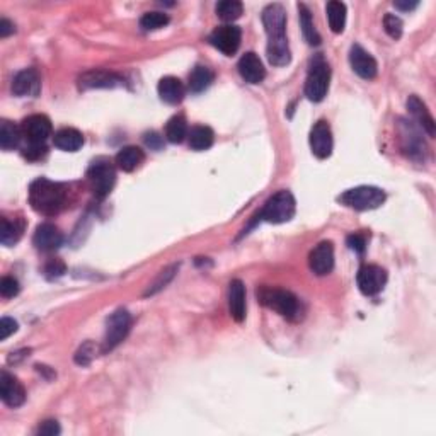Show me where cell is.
Instances as JSON below:
<instances>
[{
	"label": "cell",
	"instance_id": "cell-1",
	"mask_svg": "<svg viewBox=\"0 0 436 436\" xmlns=\"http://www.w3.org/2000/svg\"><path fill=\"white\" fill-rule=\"evenodd\" d=\"M262 24L267 34V60L275 67L292 62V51L287 38V12L282 4H270L262 11Z\"/></svg>",
	"mask_w": 436,
	"mask_h": 436
},
{
	"label": "cell",
	"instance_id": "cell-2",
	"mask_svg": "<svg viewBox=\"0 0 436 436\" xmlns=\"http://www.w3.org/2000/svg\"><path fill=\"white\" fill-rule=\"evenodd\" d=\"M65 200H67V191L62 184L46 178L33 181L29 186V205L41 215H48V217L57 215L65 206Z\"/></svg>",
	"mask_w": 436,
	"mask_h": 436
},
{
	"label": "cell",
	"instance_id": "cell-3",
	"mask_svg": "<svg viewBox=\"0 0 436 436\" xmlns=\"http://www.w3.org/2000/svg\"><path fill=\"white\" fill-rule=\"evenodd\" d=\"M256 295L259 304L275 310V312H278L282 317L288 319V321H299L300 319V302L292 292L273 287H259Z\"/></svg>",
	"mask_w": 436,
	"mask_h": 436
},
{
	"label": "cell",
	"instance_id": "cell-4",
	"mask_svg": "<svg viewBox=\"0 0 436 436\" xmlns=\"http://www.w3.org/2000/svg\"><path fill=\"white\" fill-rule=\"evenodd\" d=\"M87 183L94 196L105 200L107 194L113 191L116 183L115 164L107 157H97L96 161L90 162L87 169Z\"/></svg>",
	"mask_w": 436,
	"mask_h": 436
},
{
	"label": "cell",
	"instance_id": "cell-5",
	"mask_svg": "<svg viewBox=\"0 0 436 436\" xmlns=\"http://www.w3.org/2000/svg\"><path fill=\"white\" fill-rule=\"evenodd\" d=\"M297 203L290 191L283 189L270 198L259 211V218L267 223H287L295 217Z\"/></svg>",
	"mask_w": 436,
	"mask_h": 436
},
{
	"label": "cell",
	"instance_id": "cell-6",
	"mask_svg": "<svg viewBox=\"0 0 436 436\" xmlns=\"http://www.w3.org/2000/svg\"><path fill=\"white\" fill-rule=\"evenodd\" d=\"M331 80V68L329 63L322 58V55H317L312 62H310L307 80H305V96L310 101L321 102L327 96Z\"/></svg>",
	"mask_w": 436,
	"mask_h": 436
},
{
	"label": "cell",
	"instance_id": "cell-7",
	"mask_svg": "<svg viewBox=\"0 0 436 436\" xmlns=\"http://www.w3.org/2000/svg\"><path fill=\"white\" fill-rule=\"evenodd\" d=\"M341 205L356 211H368L375 210L383 205L386 201V193L375 186H358L344 191L338 198Z\"/></svg>",
	"mask_w": 436,
	"mask_h": 436
},
{
	"label": "cell",
	"instance_id": "cell-8",
	"mask_svg": "<svg viewBox=\"0 0 436 436\" xmlns=\"http://www.w3.org/2000/svg\"><path fill=\"white\" fill-rule=\"evenodd\" d=\"M129 327H132V315L127 309H118L107 317L106 332H105V344L102 351H113V349L122 344L127 339Z\"/></svg>",
	"mask_w": 436,
	"mask_h": 436
},
{
	"label": "cell",
	"instance_id": "cell-9",
	"mask_svg": "<svg viewBox=\"0 0 436 436\" xmlns=\"http://www.w3.org/2000/svg\"><path fill=\"white\" fill-rule=\"evenodd\" d=\"M356 283L363 295H378L387 283V271L377 265H365L358 271Z\"/></svg>",
	"mask_w": 436,
	"mask_h": 436
},
{
	"label": "cell",
	"instance_id": "cell-10",
	"mask_svg": "<svg viewBox=\"0 0 436 436\" xmlns=\"http://www.w3.org/2000/svg\"><path fill=\"white\" fill-rule=\"evenodd\" d=\"M240 40H243V31L235 24L220 26L208 38L211 46H215L218 51H222L223 55H228V57H232L239 50Z\"/></svg>",
	"mask_w": 436,
	"mask_h": 436
},
{
	"label": "cell",
	"instance_id": "cell-11",
	"mask_svg": "<svg viewBox=\"0 0 436 436\" xmlns=\"http://www.w3.org/2000/svg\"><path fill=\"white\" fill-rule=\"evenodd\" d=\"M23 137L28 145H45L46 140L53 133V127L48 116L45 115H31L23 122Z\"/></svg>",
	"mask_w": 436,
	"mask_h": 436
},
{
	"label": "cell",
	"instance_id": "cell-12",
	"mask_svg": "<svg viewBox=\"0 0 436 436\" xmlns=\"http://www.w3.org/2000/svg\"><path fill=\"white\" fill-rule=\"evenodd\" d=\"M309 266L314 275L326 276L334 270V245L329 240L317 244L309 256Z\"/></svg>",
	"mask_w": 436,
	"mask_h": 436
},
{
	"label": "cell",
	"instance_id": "cell-13",
	"mask_svg": "<svg viewBox=\"0 0 436 436\" xmlns=\"http://www.w3.org/2000/svg\"><path fill=\"white\" fill-rule=\"evenodd\" d=\"M310 149L317 159H327L332 154V132L326 119H319L310 129Z\"/></svg>",
	"mask_w": 436,
	"mask_h": 436
},
{
	"label": "cell",
	"instance_id": "cell-14",
	"mask_svg": "<svg viewBox=\"0 0 436 436\" xmlns=\"http://www.w3.org/2000/svg\"><path fill=\"white\" fill-rule=\"evenodd\" d=\"M349 63H351V68L355 70L356 75H360L361 79L372 80L377 77V60L365 48H361L360 45H353L351 50H349Z\"/></svg>",
	"mask_w": 436,
	"mask_h": 436
},
{
	"label": "cell",
	"instance_id": "cell-15",
	"mask_svg": "<svg viewBox=\"0 0 436 436\" xmlns=\"http://www.w3.org/2000/svg\"><path fill=\"white\" fill-rule=\"evenodd\" d=\"M0 397H2L4 404L12 409L23 405L26 400V390L23 383L6 372V370H2V373H0Z\"/></svg>",
	"mask_w": 436,
	"mask_h": 436
},
{
	"label": "cell",
	"instance_id": "cell-16",
	"mask_svg": "<svg viewBox=\"0 0 436 436\" xmlns=\"http://www.w3.org/2000/svg\"><path fill=\"white\" fill-rule=\"evenodd\" d=\"M33 244L43 252H53L63 244V234L53 223H41L33 235Z\"/></svg>",
	"mask_w": 436,
	"mask_h": 436
},
{
	"label": "cell",
	"instance_id": "cell-17",
	"mask_svg": "<svg viewBox=\"0 0 436 436\" xmlns=\"http://www.w3.org/2000/svg\"><path fill=\"white\" fill-rule=\"evenodd\" d=\"M123 84V79L107 70H89L79 79L80 89H113Z\"/></svg>",
	"mask_w": 436,
	"mask_h": 436
},
{
	"label": "cell",
	"instance_id": "cell-18",
	"mask_svg": "<svg viewBox=\"0 0 436 436\" xmlns=\"http://www.w3.org/2000/svg\"><path fill=\"white\" fill-rule=\"evenodd\" d=\"M41 89L40 75L34 68H24L21 70L12 80V92L17 97H28V96H38Z\"/></svg>",
	"mask_w": 436,
	"mask_h": 436
},
{
	"label": "cell",
	"instance_id": "cell-19",
	"mask_svg": "<svg viewBox=\"0 0 436 436\" xmlns=\"http://www.w3.org/2000/svg\"><path fill=\"white\" fill-rule=\"evenodd\" d=\"M237 68H239L240 77H243L248 84H261L266 77L265 65H262L261 58H259L254 51H249V53L243 55Z\"/></svg>",
	"mask_w": 436,
	"mask_h": 436
},
{
	"label": "cell",
	"instance_id": "cell-20",
	"mask_svg": "<svg viewBox=\"0 0 436 436\" xmlns=\"http://www.w3.org/2000/svg\"><path fill=\"white\" fill-rule=\"evenodd\" d=\"M400 123H403L400 124V140H403L404 152L411 159H421L422 154H425V142H422L420 132L409 122Z\"/></svg>",
	"mask_w": 436,
	"mask_h": 436
},
{
	"label": "cell",
	"instance_id": "cell-21",
	"mask_svg": "<svg viewBox=\"0 0 436 436\" xmlns=\"http://www.w3.org/2000/svg\"><path fill=\"white\" fill-rule=\"evenodd\" d=\"M408 110L411 116L414 118V122L420 124V128L422 132L428 133L430 137H435L436 133V123L433 119V116H431L430 110L426 107L425 102L421 101L418 96H409L408 99Z\"/></svg>",
	"mask_w": 436,
	"mask_h": 436
},
{
	"label": "cell",
	"instance_id": "cell-22",
	"mask_svg": "<svg viewBox=\"0 0 436 436\" xmlns=\"http://www.w3.org/2000/svg\"><path fill=\"white\" fill-rule=\"evenodd\" d=\"M228 310L235 322L245 319V287L240 280H232L228 285Z\"/></svg>",
	"mask_w": 436,
	"mask_h": 436
},
{
	"label": "cell",
	"instance_id": "cell-23",
	"mask_svg": "<svg viewBox=\"0 0 436 436\" xmlns=\"http://www.w3.org/2000/svg\"><path fill=\"white\" fill-rule=\"evenodd\" d=\"M159 96L164 102H167V105L176 106L179 105V102H183L184 94H186V87H184V84L181 82L178 77H164L159 82Z\"/></svg>",
	"mask_w": 436,
	"mask_h": 436
},
{
	"label": "cell",
	"instance_id": "cell-24",
	"mask_svg": "<svg viewBox=\"0 0 436 436\" xmlns=\"http://www.w3.org/2000/svg\"><path fill=\"white\" fill-rule=\"evenodd\" d=\"M53 144L63 152H77L84 145V135L75 128H62L55 133Z\"/></svg>",
	"mask_w": 436,
	"mask_h": 436
},
{
	"label": "cell",
	"instance_id": "cell-25",
	"mask_svg": "<svg viewBox=\"0 0 436 436\" xmlns=\"http://www.w3.org/2000/svg\"><path fill=\"white\" fill-rule=\"evenodd\" d=\"M116 166L124 172H133L137 167H140V164L145 161V154L140 147H124L116 154Z\"/></svg>",
	"mask_w": 436,
	"mask_h": 436
},
{
	"label": "cell",
	"instance_id": "cell-26",
	"mask_svg": "<svg viewBox=\"0 0 436 436\" xmlns=\"http://www.w3.org/2000/svg\"><path fill=\"white\" fill-rule=\"evenodd\" d=\"M215 140V133L210 127H205V124H198V127H193L188 133V144L193 150L196 152H201V150H208L211 145H213Z\"/></svg>",
	"mask_w": 436,
	"mask_h": 436
},
{
	"label": "cell",
	"instance_id": "cell-27",
	"mask_svg": "<svg viewBox=\"0 0 436 436\" xmlns=\"http://www.w3.org/2000/svg\"><path fill=\"white\" fill-rule=\"evenodd\" d=\"M2 228H0V243L4 245H14L19 243V239L24 234V220L14 218L9 220L7 217H2Z\"/></svg>",
	"mask_w": 436,
	"mask_h": 436
},
{
	"label": "cell",
	"instance_id": "cell-28",
	"mask_svg": "<svg viewBox=\"0 0 436 436\" xmlns=\"http://www.w3.org/2000/svg\"><path fill=\"white\" fill-rule=\"evenodd\" d=\"M326 12L331 31L336 34L343 33L344 26H346V6L343 2H338V0H332V2L327 4Z\"/></svg>",
	"mask_w": 436,
	"mask_h": 436
},
{
	"label": "cell",
	"instance_id": "cell-29",
	"mask_svg": "<svg viewBox=\"0 0 436 436\" xmlns=\"http://www.w3.org/2000/svg\"><path fill=\"white\" fill-rule=\"evenodd\" d=\"M21 138H23V129L17 128L14 123L7 122V119L0 123V147H2V150L9 152V150L17 149Z\"/></svg>",
	"mask_w": 436,
	"mask_h": 436
},
{
	"label": "cell",
	"instance_id": "cell-30",
	"mask_svg": "<svg viewBox=\"0 0 436 436\" xmlns=\"http://www.w3.org/2000/svg\"><path fill=\"white\" fill-rule=\"evenodd\" d=\"M213 72L210 70L205 65H196L189 73V90L194 94L203 92L205 89H208L213 82Z\"/></svg>",
	"mask_w": 436,
	"mask_h": 436
},
{
	"label": "cell",
	"instance_id": "cell-31",
	"mask_svg": "<svg viewBox=\"0 0 436 436\" xmlns=\"http://www.w3.org/2000/svg\"><path fill=\"white\" fill-rule=\"evenodd\" d=\"M299 17H300V26H302V33H304L305 40H307L309 45L317 46L321 45V36H319L317 29L314 26V19L307 6L300 4L299 6Z\"/></svg>",
	"mask_w": 436,
	"mask_h": 436
},
{
	"label": "cell",
	"instance_id": "cell-32",
	"mask_svg": "<svg viewBox=\"0 0 436 436\" xmlns=\"http://www.w3.org/2000/svg\"><path fill=\"white\" fill-rule=\"evenodd\" d=\"M188 124L184 116H172L166 124V140L171 144H181L188 137Z\"/></svg>",
	"mask_w": 436,
	"mask_h": 436
},
{
	"label": "cell",
	"instance_id": "cell-33",
	"mask_svg": "<svg viewBox=\"0 0 436 436\" xmlns=\"http://www.w3.org/2000/svg\"><path fill=\"white\" fill-rule=\"evenodd\" d=\"M215 12H217V16L222 21L232 23V21L239 19V17L243 16L244 6L239 0H222V2H218L217 7H215Z\"/></svg>",
	"mask_w": 436,
	"mask_h": 436
},
{
	"label": "cell",
	"instance_id": "cell-34",
	"mask_svg": "<svg viewBox=\"0 0 436 436\" xmlns=\"http://www.w3.org/2000/svg\"><path fill=\"white\" fill-rule=\"evenodd\" d=\"M169 24V16L164 12H145L140 19L142 29L145 31H157V29L166 28Z\"/></svg>",
	"mask_w": 436,
	"mask_h": 436
},
{
	"label": "cell",
	"instance_id": "cell-35",
	"mask_svg": "<svg viewBox=\"0 0 436 436\" xmlns=\"http://www.w3.org/2000/svg\"><path fill=\"white\" fill-rule=\"evenodd\" d=\"M176 271H178V265H172V266H169V267H166V270H162L161 273H159L157 280H155V282H154L152 285H150L149 290H147L145 295H147V297H149V295H154V293H157L159 290H162V288H166V285L169 283L172 278H174Z\"/></svg>",
	"mask_w": 436,
	"mask_h": 436
},
{
	"label": "cell",
	"instance_id": "cell-36",
	"mask_svg": "<svg viewBox=\"0 0 436 436\" xmlns=\"http://www.w3.org/2000/svg\"><path fill=\"white\" fill-rule=\"evenodd\" d=\"M99 351V348L96 344L92 343V341H87V343H84L82 346L77 349L75 353V363L80 366H87L90 365V361L96 358V353Z\"/></svg>",
	"mask_w": 436,
	"mask_h": 436
},
{
	"label": "cell",
	"instance_id": "cell-37",
	"mask_svg": "<svg viewBox=\"0 0 436 436\" xmlns=\"http://www.w3.org/2000/svg\"><path fill=\"white\" fill-rule=\"evenodd\" d=\"M383 29H386V33L392 40H399L403 36L404 24L400 17H397L395 14H386V17H383Z\"/></svg>",
	"mask_w": 436,
	"mask_h": 436
},
{
	"label": "cell",
	"instance_id": "cell-38",
	"mask_svg": "<svg viewBox=\"0 0 436 436\" xmlns=\"http://www.w3.org/2000/svg\"><path fill=\"white\" fill-rule=\"evenodd\" d=\"M19 282H17L16 278H12V276H4V278L0 280V295H2L4 299H12V297H16L17 293H19Z\"/></svg>",
	"mask_w": 436,
	"mask_h": 436
},
{
	"label": "cell",
	"instance_id": "cell-39",
	"mask_svg": "<svg viewBox=\"0 0 436 436\" xmlns=\"http://www.w3.org/2000/svg\"><path fill=\"white\" fill-rule=\"evenodd\" d=\"M65 271H67V267H65V262L62 259H51L48 265L45 266V275L48 276L50 280L60 278V276L65 275Z\"/></svg>",
	"mask_w": 436,
	"mask_h": 436
},
{
	"label": "cell",
	"instance_id": "cell-40",
	"mask_svg": "<svg viewBox=\"0 0 436 436\" xmlns=\"http://www.w3.org/2000/svg\"><path fill=\"white\" fill-rule=\"evenodd\" d=\"M348 248L351 250H355L358 254H363L366 249V235L365 234H351L348 235L346 239Z\"/></svg>",
	"mask_w": 436,
	"mask_h": 436
},
{
	"label": "cell",
	"instance_id": "cell-41",
	"mask_svg": "<svg viewBox=\"0 0 436 436\" xmlns=\"http://www.w3.org/2000/svg\"><path fill=\"white\" fill-rule=\"evenodd\" d=\"M16 331H17V322L14 319L2 317V321H0V339L6 341L9 336L14 334Z\"/></svg>",
	"mask_w": 436,
	"mask_h": 436
},
{
	"label": "cell",
	"instance_id": "cell-42",
	"mask_svg": "<svg viewBox=\"0 0 436 436\" xmlns=\"http://www.w3.org/2000/svg\"><path fill=\"white\" fill-rule=\"evenodd\" d=\"M60 426H58V422L57 421H53V420H48V421H45V422H41V426L40 428H38V435H41V436H57V435H60Z\"/></svg>",
	"mask_w": 436,
	"mask_h": 436
},
{
	"label": "cell",
	"instance_id": "cell-43",
	"mask_svg": "<svg viewBox=\"0 0 436 436\" xmlns=\"http://www.w3.org/2000/svg\"><path fill=\"white\" fill-rule=\"evenodd\" d=\"M144 140H145L147 147H150V149H152V150H162V147H164V137L159 135V133H155V132L145 133Z\"/></svg>",
	"mask_w": 436,
	"mask_h": 436
},
{
	"label": "cell",
	"instance_id": "cell-44",
	"mask_svg": "<svg viewBox=\"0 0 436 436\" xmlns=\"http://www.w3.org/2000/svg\"><path fill=\"white\" fill-rule=\"evenodd\" d=\"M14 24L9 19H0V38H7L9 34L14 33Z\"/></svg>",
	"mask_w": 436,
	"mask_h": 436
},
{
	"label": "cell",
	"instance_id": "cell-45",
	"mask_svg": "<svg viewBox=\"0 0 436 436\" xmlns=\"http://www.w3.org/2000/svg\"><path fill=\"white\" fill-rule=\"evenodd\" d=\"M420 6V2H394V7L399 11H413Z\"/></svg>",
	"mask_w": 436,
	"mask_h": 436
}]
</instances>
